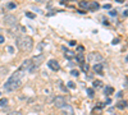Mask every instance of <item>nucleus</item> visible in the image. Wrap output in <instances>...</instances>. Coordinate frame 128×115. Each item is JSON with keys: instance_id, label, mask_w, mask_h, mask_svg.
<instances>
[{"instance_id": "11", "label": "nucleus", "mask_w": 128, "mask_h": 115, "mask_svg": "<svg viewBox=\"0 0 128 115\" xmlns=\"http://www.w3.org/2000/svg\"><path fill=\"white\" fill-rule=\"evenodd\" d=\"M63 109V111H64V114H69V115H73V109L69 106V105H66L64 108H62Z\"/></svg>"}, {"instance_id": "34", "label": "nucleus", "mask_w": 128, "mask_h": 115, "mask_svg": "<svg viewBox=\"0 0 128 115\" xmlns=\"http://www.w3.org/2000/svg\"><path fill=\"white\" fill-rule=\"evenodd\" d=\"M69 45H70V46H74V45H76V42H74V41H70Z\"/></svg>"}, {"instance_id": "32", "label": "nucleus", "mask_w": 128, "mask_h": 115, "mask_svg": "<svg viewBox=\"0 0 128 115\" xmlns=\"http://www.w3.org/2000/svg\"><path fill=\"white\" fill-rule=\"evenodd\" d=\"M3 42H4V36L0 35V44H3Z\"/></svg>"}, {"instance_id": "25", "label": "nucleus", "mask_w": 128, "mask_h": 115, "mask_svg": "<svg viewBox=\"0 0 128 115\" xmlns=\"http://www.w3.org/2000/svg\"><path fill=\"white\" fill-rule=\"evenodd\" d=\"M6 104H8V100H6V99H3V100H0V105H2V106L6 105Z\"/></svg>"}, {"instance_id": "5", "label": "nucleus", "mask_w": 128, "mask_h": 115, "mask_svg": "<svg viewBox=\"0 0 128 115\" xmlns=\"http://www.w3.org/2000/svg\"><path fill=\"white\" fill-rule=\"evenodd\" d=\"M104 60V58H102V55L100 54V53H96V51H92V53H90L88 55H87V61H94V63H100V61H102Z\"/></svg>"}, {"instance_id": "31", "label": "nucleus", "mask_w": 128, "mask_h": 115, "mask_svg": "<svg viewBox=\"0 0 128 115\" xmlns=\"http://www.w3.org/2000/svg\"><path fill=\"white\" fill-rule=\"evenodd\" d=\"M78 51H81V53H82V51H84V47L83 46H78Z\"/></svg>"}, {"instance_id": "21", "label": "nucleus", "mask_w": 128, "mask_h": 115, "mask_svg": "<svg viewBox=\"0 0 128 115\" xmlns=\"http://www.w3.org/2000/svg\"><path fill=\"white\" fill-rule=\"evenodd\" d=\"M26 17H28V18H31V19H34L36 15H35L34 13H31V12H26Z\"/></svg>"}, {"instance_id": "3", "label": "nucleus", "mask_w": 128, "mask_h": 115, "mask_svg": "<svg viewBox=\"0 0 128 115\" xmlns=\"http://www.w3.org/2000/svg\"><path fill=\"white\" fill-rule=\"evenodd\" d=\"M32 60V68L30 69V72L31 73H34L41 64H42V63H44V60H45V56L44 55H42V54H40V55H36V56H34V58H32L31 59Z\"/></svg>"}, {"instance_id": "26", "label": "nucleus", "mask_w": 128, "mask_h": 115, "mask_svg": "<svg viewBox=\"0 0 128 115\" xmlns=\"http://www.w3.org/2000/svg\"><path fill=\"white\" fill-rule=\"evenodd\" d=\"M3 69H0V74H4V73H6L8 72V69L5 68V67H2Z\"/></svg>"}, {"instance_id": "23", "label": "nucleus", "mask_w": 128, "mask_h": 115, "mask_svg": "<svg viewBox=\"0 0 128 115\" xmlns=\"http://www.w3.org/2000/svg\"><path fill=\"white\" fill-rule=\"evenodd\" d=\"M88 64H84V63H82V69H83V72H87L88 70Z\"/></svg>"}, {"instance_id": "10", "label": "nucleus", "mask_w": 128, "mask_h": 115, "mask_svg": "<svg viewBox=\"0 0 128 115\" xmlns=\"http://www.w3.org/2000/svg\"><path fill=\"white\" fill-rule=\"evenodd\" d=\"M127 106H128V104L124 100H120V101H118V104H116V108L118 109H126Z\"/></svg>"}, {"instance_id": "19", "label": "nucleus", "mask_w": 128, "mask_h": 115, "mask_svg": "<svg viewBox=\"0 0 128 115\" xmlns=\"http://www.w3.org/2000/svg\"><path fill=\"white\" fill-rule=\"evenodd\" d=\"M76 59H77L78 63H81V64H82V63H84V56H83V55H78Z\"/></svg>"}, {"instance_id": "6", "label": "nucleus", "mask_w": 128, "mask_h": 115, "mask_svg": "<svg viewBox=\"0 0 128 115\" xmlns=\"http://www.w3.org/2000/svg\"><path fill=\"white\" fill-rule=\"evenodd\" d=\"M54 105L58 108V109H62L67 105V99L64 96H56L54 99Z\"/></svg>"}, {"instance_id": "20", "label": "nucleus", "mask_w": 128, "mask_h": 115, "mask_svg": "<svg viewBox=\"0 0 128 115\" xmlns=\"http://www.w3.org/2000/svg\"><path fill=\"white\" fill-rule=\"evenodd\" d=\"M87 95H88L91 99L94 97V95H95V93H94V90H92V88H87Z\"/></svg>"}, {"instance_id": "39", "label": "nucleus", "mask_w": 128, "mask_h": 115, "mask_svg": "<svg viewBox=\"0 0 128 115\" xmlns=\"http://www.w3.org/2000/svg\"><path fill=\"white\" fill-rule=\"evenodd\" d=\"M113 115H115V114H113Z\"/></svg>"}, {"instance_id": "18", "label": "nucleus", "mask_w": 128, "mask_h": 115, "mask_svg": "<svg viewBox=\"0 0 128 115\" xmlns=\"http://www.w3.org/2000/svg\"><path fill=\"white\" fill-rule=\"evenodd\" d=\"M6 115H22V113H20L19 110H14V111H10V113H8Z\"/></svg>"}, {"instance_id": "29", "label": "nucleus", "mask_w": 128, "mask_h": 115, "mask_svg": "<svg viewBox=\"0 0 128 115\" xmlns=\"http://www.w3.org/2000/svg\"><path fill=\"white\" fill-rule=\"evenodd\" d=\"M8 51H9V53H10V54H12V53H13V51H14V49H13L12 46H9V47H8Z\"/></svg>"}, {"instance_id": "2", "label": "nucleus", "mask_w": 128, "mask_h": 115, "mask_svg": "<svg viewBox=\"0 0 128 115\" xmlns=\"http://www.w3.org/2000/svg\"><path fill=\"white\" fill-rule=\"evenodd\" d=\"M23 74H24V70H22V69H18L16 73H13V76L5 82V90L6 91H14V90H17L20 85H22Z\"/></svg>"}, {"instance_id": "28", "label": "nucleus", "mask_w": 128, "mask_h": 115, "mask_svg": "<svg viewBox=\"0 0 128 115\" xmlns=\"http://www.w3.org/2000/svg\"><path fill=\"white\" fill-rule=\"evenodd\" d=\"M118 42H119V38H114V40H113V45L118 44Z\"/></svg>"}, {"instance_id": "9", "label": "nucleus", "mask_w": 128, "mask_h": 115, "mask_svg": "<svg viewBox=\"0 0 128 115\" xmlns=\"http://www.w3.org/2000/svg\"><path fill=\"white\" fill-rule=\"evenodd\" d=\"M99 8H100V5H99V3H98V1H91V3H88V9H90V10H92V12L98 10Z\"/></svg>"}, {"instance_id": "16", "label": "nucleus", "mask_w": 128, "mask_h": 115, "mask_svg": "<svg viewBox=\"0 0 128 115\" xmlns=\"http://www.w3.org/2000/svg\"><path fill=\"white\" fill-rule=\"evenodd\" d=\"M113 92H114L113 87H106V88L104 90V93H105V95H112Z\"/></svg>"}, {"instance_id": "17", "label": "nucleus", "mask_w": 128, "mask_h": 115, "mask_svg": "<svg viewBox=\"0 0 128 115\" xmlns=\"http://www.w3.org/2000/svg\"><path fill=\"white\" fill-rule=\"evenodd\" d=\"M92 85H94V87H101L102 86V82L101 81H94Z\"/></svg>"}, {"instance_id": "27", "label": "nucleus", "mask_w": 128, "mask_h": 115, "mask_svg": "<svg viewBox=\"0 0 128 115\" xmlns=\"http://www.w3.org/2000/svg\"><path fill=\"white\" fill-rule=\"evenodd\" d=\"M68 87L69 88H74V87H76V85H74L73 82H68Z\"/></svg>"}, {"instance_id": "8", "label": "nucleus", "mask_w": 128, "mask_h": 115, "mask_svg": "<svg viewBox=\"0 0 128 115\" xmlns=\"http://www.w3.org/2000/svg\"><path fill=\"white\" fill-rule=\"evenodd\" d=\"M31 68H32V60H31V59L24 60L23 64H22V67H20V69H22V70H30Z\"/></svg>"}, {"instance_id": "38", "label": "nucleus", "mask_w": 128, "mask_h": 115, "mask_svg": "<svg viewBox=\"0 0 128 115\" xmlns=\"http://www.w3.org/2000/svg\"><path fill=\"white\" fill-rule=\"evenodd\" d=\"M49 115H55V114H49Z\"/></svg>"}, {"instance_id": "7", "label": "nucleus", "mask_w": 128, "mask_h": 115, "mask_svg": "<svg viewBox=\"0 0 128 115\" xmlns=\"http://www.w3.org/2000/svg\"><path fill=\"white\" fill-rule=\"evenodd\" d=\"M48 65H49V68H50V69H52V70H56V72L60 69L59 63H58L55 59H50V60L48 61Z\"/></svg>"}, {"instance_id": "4", "label": "nucleus", "mask_w": 128, "mask_h": 115, "mask_svg": "<svg viewBox=\"0 0 128 115\" xmlns=\"http://www.w3.org/2000/svg\"><path fill=\"white\" fill-rule=\"evenodd\" d=\"M4 23L8 27H14L18 23V18L16 15H13V14H8V15L4 17Z\"/></svg>"}, {"instance_id": "13", "label": "nucleus", "mask_w": 128, "mask_h": 115, "mask_svg": "<svg viewBox=\"0 0 128 115\" xmlns=\"http://www.w3.org/2000/svg\"><path fill=\"white\" fill-rule=\"evenodd\" d=\"M94 70L96 73H99V74H101V73H102V65H100L99 63H98V64H95L94 65Z\"/></svg>"}, {"instance_id": "14", "label": "nucleus", "mask_w": 128, "mask_h": 115, "mask_svg": "<svg viewBox=\"0 0 128 115\" xmlns=\"http://www.w3.org/2000/svg\"><path fill=\"white\" fill-rule=\"evenodd\" d=\"M92 115H101L102 114V110H101V108L99 106H96V108H94V110H92V113H91Z\"/></svg>"}, {"instance_id": "12", "label": "nucleus", "mask_w": 128, "mask_h": 115, "mask_svg": "<svg viewBox=\"0 0 128 115\" xmlns=\"http://www.w3.org/2000/svg\"><path fill=\"white\" fill-rule=\"evenodd\" d=\"M66 58L69 59V60H70V59H74V58H76V54H74L73 51H70V50H67V51H66Z\"/></svg>"}, {"instance_id": "35", "label": "nucleus", "mask_w": 128, "mask_h": 115, "mask_svg": "<svg viewBox=\"0 0 128 115\" xmlns=\"http://www.w3.org/2000/svg\"><path fill=\"white\" fill-rule=\"evenodd\" d=\"M124 15H126V17H128V9H127L126 12H124Z\"/></svg>"}, {"instance_id": "37", "label": "nucleus", "mask_w": 128, "mask_h": 115, "mask_svg": "<svg viewBox=\"0 0 128 115\" xmlns=\"http://www.w3.org/2000/svg\"><path fill=\"white\" fill-rule=\"evenodd\" d=\"M116 1H119V3H123V1H124V0H116Z\"/></svg>"}, {"instance_id": "30", "label": "nucleus", "mask_w": 128, "mask_h": 115, "mask_svg": "<svg viewBox=\"0 0 128 115\" xmlns=\"http://www.w3.org/2000/svg\"><path fill=\"white\" fill-rule=\"evenodd\" d=\"M104 8H105V9H110V8H112V5H110V4H105V5H104Z\"/></svg>"}, {"instance_id": "33", "label": "nucleus", "mask_w": 128, "mask_h": 115, "mask_svg": "<svg viewBox=\"0 0 128 115\" xmlns=\"http://www.w3.org/2000/svg\"><path fill=\"white\" fill-rule=\"evenodd\" d=\"M115 14H116L115 10H110V15H115Z\"/></svg>"}, {"instance_id": "15", "label": "nucleus", "mask_w": 128, "mask_h": 115, "mask_svg": "<svg viewBox=\"0 0 128 115\" xmlns=\"http://www.w3.org/2000/svg\"><path fill=\"white\" fill-rule=\"evenodd\" d=\"M80 6L82 9H88V3L84 1V0H82V1H80Z\"/></svg>"}, {"instance_id": "22", "label": "nucleus", "mask_w": 128, "mask_h": 115, "mask_svg": "<svg viewBox=\"0 0 128 115\" xmlns=\"http://www.w3.org/2000/svg\"><path fill=\"white\" fill-rule=\"evenodd\" d=\"M16 8H17L16 3H9L8 4V9H16Z\"/></svg>"}, {"instance_id": "1", "label": "nucleus", "mask_w": 128, "mask_h": 115, "mask_svg": "<svg viewBox=\"0 0 128 115\" xmlns=\"http://www.w3.org/2000/svg\"><path fill=\"white\" fill-rule=\"evenodd\" d=\"M16 45L22 53H31L34 49V40L27 35H20L16 37Z\"/></svg>"}, {"instance_id": "24", "label": "nucleus", "mask_w": 128, "mask_h": 115, "mask_svg": "<svg viewBox=\"0 0 128 115\" xmlns=\"http://www.w3.org/2000/svg\"><path fill=\"white\" fill-rule=\"evenodd\" d=\"M70 73H72V76H74V77H78V76H80V72H78V70H76V69H73Z\"/></svg>"}, {"instance_id": "36", "label": "nucleus", "mask_w": 128, "mask_h": 115, "mask_svg": "<svg viewBox=\"0 0 128 115\" xmlns=\"http://www.w3.org/2000/svg\"><path fill=\"white\" fill-rule=\"evenodd\" d=\"M37 1H40V3H42V1H46V0H37Z\"/></svg>"}]
</instances>
